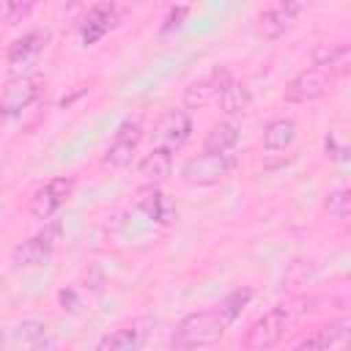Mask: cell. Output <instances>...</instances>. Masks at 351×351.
<instances>
[{
	"mask_svg": "<svg viewBox=\"0 0 351 351\" xmlns=\"http://www.w3.org/2000/svg\"><path fill=\"white\" fill-rule=\"evenodd\" d=\"M302 310L296 304H277L271 307L269 313H263L244 335V348L247 351H269L271 346H277L285 335V329L293 324V318L299 315Z\"/></svg>",
	"mask_w": 351,
	"mask_h": 351,
	"instance_id": "7a4b0ae2",
	"label": "cell"
},
{
	"mask_svg": "<svg viewBox=\"0 0 351 351\" xmlns=\"http://www.w3.org/2000/svg\"><path fill=\"white\" fill-rule=\"evenodd\" d=\"M74 192V176H58V178H49L44 186L36 189L33 200H30V214L33 219H49Z\"/></svg>",
	"mask_w": 351,
	"mask_h": 351,
	"instance_id": "52a82bcc",
	"label": "cell"
},
{
	"mask_svg": "<svg viewBox=\"0 0 351 351\" xmlns=\"http://www.w3.org/2000/svg\"><path fill=\"white\" fill-rule=\"evenodd\" d=\"M3 346H5V337H3V332H0V351H3Z\"/></svg>",
	"mask_w": 351,
	"mask_h": 351,
	"instance_id": "484cf974",
	"label": "cell"
},
{
	"mask_svg": "<svg viewBox=\"0 0 351 351\" xmlns=\"http://www.w3.org/2000/svg\"><path fill=\"white\" fill-rule=\"evenodd\" d=\"M348 337V318H340L335 324H326L321 329H315L310 337H304L293 351H332L335 346H340Z\"/></svg>",
	"mask_w": 351,
	"mask_h": 351,
	"instance_id": "2e32d148",
	"label": "cell"
},
{
	"mask_svg": "<svg viewBox=\"0 0 351 351\" xmlns=\"http://www.w3.org/2000/svg\"><path fill=\"white\" fill-rule=\"evenodd\" d=\"M324 148H326V156H329V159H335V162H346V159H348V145H346L335 132H329V134H326Z\"/></svg>",
	"mask_w": 351,
	"mask_h": 351,
	"instance_id": "cb8c5ba5",
	"label": "cell"
},
{
	"mask_svg": "<svg viewBox=\"0 0 351 351\" xmlns=\"http://www.w3.org/2000/svg\"><path fill=\"white\" fill-rule=\"evenodd\" d=\"M118 19H121V8H118L115 3H96V5L88 11V16H85V22H82V27H80L82 44H85V47H93L99 38H104V36L118 25Z\"/></svg>",
	"mask_w": 351,
	"mask_h": 351,
	"instance_id": "4fadbf2b",
	"label": "cell"
},
{
	"mask_svg": "<svg viewBox=\"0 0 351 351\" xmlns=\"http://www.w3.org/2000/svg\"><path fill=\"white\" fill-rule=\"evenodd\" d=\"M170 173H173V154L162 148H151L137 165V176L145 186H159Z\"/></svg>",
	"mask_w": 351,
	"mask_h": 351,
	"instance_id": "5bb4252c",
	"label": "cell"
},
{
	"mask_svg": "<svg viewBox=\"0 0 351 351\" xmlns=\"http://www.w3.org/2000/svg\"><path fill=\"white\" fill-rule=\"evenodd\" d=\"M137 208H140L148 219L162 222V225L173 222V217H176V206L159 192V186H145V189H140V195H137Z\"/></svg>",
	"mask_w": 351,
	"mask_h": 351,
	"instance_id": "e0dca14e",
	"label": "cell"
},
{
	"mask_svg": "<svg viewBox=\"0 0 351 351\" xmlns=\"http://www.w3.org/2000/svg\"><path fill=\"white\" fill-rule=\"evenodd\" d=\"M304 11V3H296V0H280L269 8L261 11L258 16V33L261 38L266 41H277L280 36L288 33V27L293 25V19Z\"/></svg>",
	"mask_w": 351,
	"mask_h": 351,
	"instance_id": "9c48e42d",
	"label": "cell"
},
{
	"mask_svg": "<svg viewBox=\"0 0 351 351\" xmlns=\"http://www.w3.org/2000/svg\"><path fill=\"white\" fill-rule=\"evenodd\" d=\"M348 58V47L346 44H321L315 52H313V66L321 69V66H343Z\"/></svg>",
	"mask_w": 351,
	"mask_h": 351,
	"instance_id": "7402d4cb",
	"label": "cell"
},
{
	"mask_svg": "<svg viewBox=\"0 0 351 351\" xmlns=\"http://www.w3.org/2000/svg\"><path fill=\"white\" fill-rule=\"evenodd\" d=\"M44 49H47V33L44 30H30L22 38H16L5 55L8 77H30L36 71Z\"/></svg>",
	"mask_w": 351,
	"mask_h": 351,
	"instance_id": "5b68a950",
	"label": "cell"
},
{
	"mask_svg": "<svg viewBox=\"0 0 351 351\" xmlns=\"http://www.w3.org/2000/svg\"><path fill=\"white\" fill-rule=\"evenodd\" d=\"M296 129H299L296 118H291V115L274 118V121L263 129V151H266V154L288 151V148L293 145V140H296Z\"/></svg>",
	"mask_w": 351,
	"mask_h": 351,
	"instance_id": "9a60e30c",
	"label": "cell"
},
{
	"mask_svg": "<svg viewBox=\"0 0 351 351\" xmlns=\"http://www.w3.org/2000/svg\"><path fill=\"white\" fill-rule=\"evenodd\" d=\"M230 71L225 66H217L211 74L206 77H197L192 80L186 88H184V107L186 110H200L206 104H211L214 99H219V93L225 90V85L230 82Z\"/></svg>",
	"mask_w": 351,
	"mask_h": 351,
	"instance_id": "30bf717a",
	"label": "cell"
},
{
	"mask_svg": "<svg viewBox=\"0 0 351 351\" xmlns=\"http://www.w3.org/2000/svg\"><path fill=\"white\" fill-rule=\"evenodd\" d=\"M230 326V321L219 313V307L214 304L211 310H200V313H189L184 315L173 335H170V346L176 351H197V348H208L214 343L222 340L225 329Z\"/></svg>",
	"mask_w": 351,
	"mask_h": 351,
	"instance_id": "6da1fadb",
	"label": "cell"
},
{
	"mask_svg": "<svg viewBox=\"0 0 351 351\" xmlns=\"http://www.w3.org/2000/svg\"><path fill=\"white\" fill-rule=\"evenodd\" d=\"M324 206H326L329 217H335V219H348V214H351V189H348V186H335V189H329Z\"/></svg>",
	"mask_w": 351,
	"mask_h": 351,
	"instance_id": "44dd1931",
	"label": "cell"
},
{
	"mask_svg": "<svg viewBox=\"0 0 351 351\" xmlns=\"http://www.w3.org/2000/svg\"><path fill=\"white\" fill-rule=\"evenodd\" d=\"M192 134V121L184 110H167L156 126H154V148H162V151H176L181 148Z\"/></svg>",
	"mask_w": 351,
	"mask_h": 351,
	"instance_id": "8fae6325",
	"label": "cell"
},
{
	"mask_svg": "<svg viewBox=\"0 0 351 351\" xmlns=\"http://www.w3.org/2000/svg\"><path fill=\"white\" fill-rule=\"evenodd\" d=\"M58 233H60L58 225H47L44 230H38V233H33L30 239H25L22 244H16L14 252H11V261H14L16 266H25V269L47 263L49 255H52V250H55Z\"/></svg>",
	"mask_w": 351,
	"mask_h": 351,
	"instance_id": "ba28073f",
	"label": "cell"
},
{
	"mask_svg": "<svg viewBox=\"0 0 351 351\" xmlns=\"http://www.w3.org/2000/svg\"><path fill=\"white\" fill-rule=\"evenodd\" d=\"M33 11V3H16V0H0V22L14 25L19 19H25Z\"/></svg>",
	"mask_w": 351,
	"mask_h": 351,
	"instance_id": "603a6c76",
	"label": "cell"
},
{
	"mask_svg": "<svg viewBox=\"0 0 351 351\" xmlns=\"http://www.w3.org/2000/svg\"><path fill=\"white\" fill-rule=\"evenodd\" d=\"M239 167V156L233 151L228 154H200L184 162L181 181L189 186H214L225 178H230Z\"/></svg>",
	"mask_w": 351,
	"mask_h": 351,
	"instance_id": "3957f363",
	"label": "cell"
},
{
	"mask_svg": "<svg viewBox=\"0 0 351 351\" xmlns=\"http://www.w3.org/2000/svg\"><path fill=\"white\" fill-rule=\"evenodd\" d=\"M41 93V77H8L3 93H0V121H14L19 118Z\"/></svg>",
	"mask_w": 351,
	"mask_h": 351,
	"instance_id": "8992f818",
	"label": "cell"
},
{
	"mask_svg": "<svg viewBox=\"0 0 351 351\" xmlns=\"http://www.w3.org/2000/svg\"><path fill=\"white\" fill-rule=\"evenodd\" d=\"M326 90H329V77H326L321 69H304V71H299V74L285 85L282 99L291 101V104H313V101H318Z\"/></svg>",
	"mask_w": 351,
	"mask_h": 351,
	"instance_id": "7c38bea8",
	"label": "cell"
},
{
	"mask_svg": "<svg viewBox=\"0 0 351 351\" xmlns=\"http://www.w3.org/2000/svg\"><path fill=\"white\" fill-rule=\"evenodd\" d=\"M189 14V5H176V8H170L167 11V16H165V25H162V33H170L173 27L178 30L181 27V19Z\"/></svg>",
	"mask_w": 351,
	"mask_h": 351,
	"instance_id": "d4e9b609",
	"label": "cell"
},
{
	"mask_svg": "<svg viewBox=\"0 0 351 351\" xmlns=\"http://www.w3.org/2000/svg\"><path fill=\"white\" fill-rule=\"evenodd\" d=\"M219 104H222V110H225L230 118L247 115V110H250V104H252L250 88H247L244 82H239V80H230V82L225 85V90L219 93Z\"/></svg>",
	"mask_w": 351,
	"mask_h": 351,
	"instance_id": "d6986e66",
	"label": "cell"
},
{
	"mask_svg": "<svg viewBox=\"0 0 351 351\" xmlns=\"http://www.w3.org/2000/svg\"><path fill=\"white\" fill-rule=\"evenodd\" d=\"M140 140H143V123H140V118H126L115 129L107 151L101 154V170H110V173L126 170L132 165L134 154H137Z\"/></svg>",
	"mask_w": 351,
	"mask_h": 351,
	"instance_id": "277c9868",
	"label": "cell"
},
{
	"mask_svg": "<svg viewBox=\"0 0 351 351\" xmlns=\"http://www.w3.org/2000/svg\"><path fill=\"white\" fill-rule=\"evenodd\" d=\"M140 343H143V329L121 326V329L107 332V335L96 343L93 351H134Z\"/></svg>",
	"mask_w": 351,
	"mask_h": 351,
	"instance_id": "ffe728a7",
	"label": "cell"
},
{
	"mask_svg": "<svg viewBox=\"0 0 351 351\" xmlns=\"http://www.w3.org/2000/svg\"><path fill=\"white\" fill-rule=\"evenodd\" d=\"M241 137V123L239 121H222L214 123L203 140V154H228Z\"/></svg>",
	"mask_w": 351,
	"mask_h": 351,
	"instance_id": "ac0fdd59",
	"label": "cell"
}]
</instances>
